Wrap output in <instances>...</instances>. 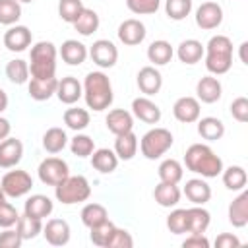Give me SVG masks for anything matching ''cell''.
<instances>
[{
    "mask_svg": "<svg viewBox=\"0 0 248 248\" xmlns=\"http://www.w3.org/2000/svg\"><path fill=\"white\" fill-rule=\"evenodd\" d=\"M198 134L207 141H217L225 136V124L215 116H203L198 118Z\"/></svg>",
    "mask_w": 248,
    "mask_h": 248,
    "instance_id": "f546056e",
    "label": "cell"
},
{
    "mask_svg": "<svg viewBox=\"0 0 248 248\" xmlns=\"http://www.w3.org/2000/svg\"><path fill=\"white\" fill-rule=\"evenodd\" d=\"M89 112L85 108H79V107H72V108H66L64 112V124L70 128V130H76V132H81L89 126Z\"/></svg>",
    "mask_w": 248,
    "mask_h": 248,
    "instance_id": "f35d334b",
    "label": "cell"
},
{
    "mask_svg": "<svg viewBox=\"0 0 248 248\" xmlns=\"http://www.w3.org/2000/svg\"><path fill=\"white\" fill-rule=\"evenodd\" d=\"M203 52H205V48H203V45H202L198 39H186V41H182V43L178 45V48H176L178 60H180L182 64H188V66L200 62V60L203 58Z\"/></svg>",
    "mask_w": 248,
    "mask_h": 248,
    "instance_id": "484cf974",
    "label": "cell"
},
{
    "mask_svg": "<svg viewBox=\"0 0 248 248\" xmlns=\"http://www.w3.org/2000/svg\"><path fill=\"white\" fill-rule=\"evenodd\" d=\"M54 196L64 205H74V203L87 202L89 196H91L89 180L81 174H76V176L68 174L60 184L54 186Z\"/></svg>",
    "mask_w": 248,
    "mask_h": 248,
    "instance_id": "5b68a950",
    "label": "cell"
},
{
    "mask_svg": "<svg viewBox=\"0 0 248 248\" xmlns=\"http://www.w3.org/2000/svg\"><path fill=\"white\" fill-rule=\"evenodd\" d=\"M89 56H91V60L99 68L107 70V68H112L116 64V60H118V48L108 39H97L91 45V48H89Z\"/></svg>",
    "mask_w": 248,
    "mask_h": 248,
    "instance_id": "9c48e42d",
    "label": "cell"
},
{
    "mask_svg": "<svg viewBox=\"0 0 248 248\" xmlns=\"http://www.w3.org/2000/svg\"><path fill=\"white\" fill-rule=\"evenodd\" d=\"M157 172H159L161 182H170V184H178L184 176V169L176 159H165L159 165Z\"/></svg>",
    "mask_w": 248,
    "mask_h": 248,
    "instance_id": "8d00e7d4",
    "label": "cell"
},
{
    "mask_svg": "<svg viewBox=\"0 0 248 248\" xmlns=\"http://www.w3.org/2000/svg\"><path fill=\"white\" fill-rule=\"evenodd\" d=\"M165 12L170 19L182 21L192 12V0H167L165 2Z\"/></svg>",
    "mask_w": 248,
    "mask_h": 248,
    "instance_id": "ee69618b",
    "label": "cell"
},
{
    "mask_svg": "<svg viewBox=\"0 0 248 248\" xmlns=\"http://www.w3.org/2000/svg\"><path fill=\"white\" fill-rule=\"evenodd\" d=\"M205 68L213 76H223L232 66V41L227 35H213L203 46Z\"/></svg>",
    "mask_w": 248,
    "mask_h": 248,
    "instance_id": "3957f363",
    "label": "cell"
},
{
    "mask_svg": "<svg viewBox=\"0 0 248 248\" xmlns=\"http://www.w3.org/2000/svg\"><path fill=\"white\" fill-rule=\"evenodd\" d=\"M68 143V136L62 128L52 126L43 134V147L48 153H60Z\"/></svg>",
    "mask_w": 248,
    "mask_h": 248,
    "instance_id": "e575fe53",
    "label": "cell"
},
{
    "mask_svg": "<svg viewBox=\"0 0 248 248\" xmlns=\"http://www.w3.org/2000/svg\"><path fill=\"white\" fill-rule=\"evenodd\" d=\"M229 223L234 229H242L248 225V192L240 190V194L229 205Z\"/></svg>",
    "mask_w": 248,
    "mask_h": 248,
    "instance_id": "44dd1931",
    "label": "cell"
},
{
    "mask_svg": "<svg viewBox=\"0 0 248 248\" xmlns=\"http://www.w3.org/2000/svg\"><path fill=\"white\" fill-rule=\"evenodd\" d=\"M221 176H223V184L227 190H232V192H240L244 190L246 182H248V174L244 170V167L240 165H231L227 169L221 170Z\"/></svg>",
    "mask_w": 248,
    "mask_h": 248,
    "instance_id": "1f68e13d",
    "label": "cell"
},
{
    "mask_svg": "<svg viewBox=\"0 0 248 248\" xmlns=\"http://www.w3.org/2000/svg\"><path fill=\"white\" fill-rule=\"evenodd\" d=\"M56 85H58V79L56 78H50V79H37V78H31L29 79V97L33 101H48L54 93H56Z\"/></svg>",
    "mask_w": 248,
    "mask_h": 248,
    "instance_id": "4316f807",
    "label": "cell"
},
{
    "mask_svg": "<svg viewBox=\"0 0 248 248\" xmlns=\"http://www.w3.org/2000/svg\"><path fill=\"white\" fill-rule=\"evenodd\" d=\"M8 108V95H6V91L0 87V112H4Z\"/></svg>",
    "mask_w": 248,
    "mask_h": 248,
    "instance_id": "9f6ffc18",
    "label": "cell"
},
{
    "mask_svg": "<svg viewBox=\"0 0 248 248\" xmlns=\"http://www.w3.org/2000/svg\"><path fill=\"white\" fill-rule=\"evenodd\" d=\"M114 229H116V225H114L110 219H107V221H103V223H99V225H95V227L89 229V231H91V232H89V238H91V242H93L95 246L105 248L107 242H108V238L112 236Z\"/></svg>",
    "mask_w": 248,
    "mask_h": 248,
    "instance_id": "60d3db41",
    "label": "cell"
},
{
    "mask_svg": "<svg viewBox=\"0 0 248 248\" xmlns=\"http://www.w3.org/2000/svg\"><path fill=\"white\" fill-rule=\"evenodd\" d=\"M200 112H202L200 101H198L196 97H190V95L176 99L174 105H172V114H174V118H176L178 122H182V124H192V122H196V120L200 118Z\"/></svg>",
    "mask_w": 248,
    "mask_h": 248,
    "instance_id": "8fae6325",
    "label": "cell"
},
{
    "mask_svg": "<svg viewBox=\"0 0 248 248\" xmlns=\"http://www.w3.org/2000/svg\"><path fill=\"white\" fill-rule=\"evenodd\" d=\"M83 99L87 108L101 112L112 105V85L105 72H89L83 79Z\"/></svg>",
    "mask_w": 248,
    "mask_h": 248,
    "instance_id": "7a4b0ae2",
    "label": "cell"
},
{
    "mask_svg": "<svg viewBox=\"0 0 248 248\" xmlns=\"http://www.w3.org/2000/svg\"><path fill=\"white\" fill-rule=\"evenodd\" d=\"M60 103L64 105H74L78 103L81 97H83V85L78 81V78L74 76H66L62 79H58V85H56V93Z\"/></svg>",
    "mask_w": 248,
    "mask_h": 248,
    "instance_id": "2e32d148",
    "label": "cell"
},
{
    "mask_svg": "<svg viewBox=\"0 0 248 248\" xmlns=\"http://www.w3.org/2000/svg\"><path fill=\"white\" fill-rule=\"evenodd\" d=\"M172 141H174V138L167 128H151L143 134V138L140 141V149L145 159L155 161V159L163 157L172 147Z\"/></svg>",
    "mask_w": 248,
    "mask_h": 248,
    "instance_id": "8992f818",
    "label": "cell"
},
{
    "mask_svg": "<svg viewBox=\"0 0 248 248\" xmlns=\"http://www.w3.org/2000/svg\"><path fill=\"white\" fill-rule=\"evenodd\" d=\"M238 246H240L238 236H234L231 232H221L215 238V248H238Z\"/></svg>",
    "mask_w": 248,
    "mask_h": 248,
    "instance_id": "f5cc1de1",
    "label": "cell"
},
{
    "mask_svg": "<svg viewBox=\"0 0 248 248\" xmlns=\"http://www.w3.org/2000/svg\"><path fill=\"white\" fill-rule=\"evenodd\" d=\"M116 33H118L120 43L128 45V46H136V45H140V43L145 39V35H147L145 25H143L140 19H136V17L124 19V21L118 25V31H116Z\"/></svg>",
    "mask_w": 248,
    "mask_h": 248,
    "instance_id": "7c38bea8",
    "label": "cell"
},
{
    "mask_svg": "<svg viewBox=\"0 0 248 248\" xmlns=\"http://www.w3.org/2000/svg\"><path fill=\"white\" fill-rule=\"evenodd\" d=\"M132 114L145 124H157L161 120V108L149 97H136L132 101Z\"/></svg>",
    "mask_w": 248,
    "mask_h": 248,
    "instance_id": "d6986e66",
    "label": "cell"
},
{
    "mask_svg": "<svg viewBox=\"0 0 248 248\" xmlns=\"http://www.w3.org/2000/svg\"><path fill=\"white\" fill-rule=\"evenodd\" d=\"M180 196H182L180 188L170 182H159L153 190V198L161 207H174L180 202Z\"/></svg>",
    "mask_w": 248,
    "mask_h": 248,
    "instance_id": "83f0119b",
    "label": "cell"
},
{
    "mask_svg": "<svg viewBox=\"0 0 248 248\" xmlns=\"http://www.w3.org/2000/svg\"><path fill=\"white\" fill-rule=\"evenodd\" d=\"M83 2L81 0H60L58 2V16L62 21L66 23H74L78 19V16L83 10Z\"/></svg>",
    "mask_w": 248,
    "mask_h": 248,
    "instance_id": "7bdbcfd3",
    "label": "cell"
},
{
    "mask_svg": "<svg viewBox=\"0 0 248 248\" xmlns=\"http://www.w3.org/2000/svg\"><path fill=\"white\" fill-rule=\"evenodd\" d=\"M91 165L95 170H99L101 174H110L112 170H116L118 167V157L114 153V149H108V147H101V149H95L91 153Z\"/></svg>",
    "mask_w": 248,
    "mask_h": 248,
    "instance_id": "d4e9b609",
    "label": "cell"
},
{
    "mask_svg": "<svg viewBox=\"0 0 248 248\" xmlns=\"http://www.w3.org/2000/svg\"><path fill=\"white\" fill-rule=\"evenodd\" d=\"M21 17V4L17 0H0V23L16 25Z\"/></svg>",
    "mask_w": 248,
    "mask_h": 248,
    "instance_id": "b9f144b4",
    "label": "cell"
},
{
    "mask_svg": "<svg viewBox=\"0 0 248 248\" xmlns=\"http://www.w3.org/2000/svg\"><path fill=\"white\" fill-rule=\"evenodd\" d=\"M174 54V48L169 41L165 39H159V41H153L149 46H147V58L153 66H165L170 62Z\"/></svg>",
    "mask_w": 248,
    "mask_h": 248,
    "instance_id": "f1b7e54d",
    "label": "cell"
},
{
    "mask_svg": "<svg viewBox=\"0 0 248 248\" xmlns=\"http://www.w3.org/2000/svg\"><path fill=\"white\" fill-rule=\"evenodd\" d=\"M6 78L16 83V85H23L29 81V64L21 58H16V60H10L6 64Z\"/></svg>",
    "mask_w": 248,
    "mask_h": 248,
    "instance_id": "74e56055",
    "label": "cell"
},
{
    "mask_svg": "<svg viewBox=\"0 0 248 248\" xmlns=\"http://www.w3.org/2000/svg\"><path fill=\"white\" fill-rule=\"evenodd\" d=\"M184 165L190 172L202 174L203 178H215L223 170L221 157L205 143H192L184 153Z\"/></svg>",
    "mask_w": 248,
    "mask_h": 248,
    "instance_id": "6da1fadb",
    "label": "cell"
},
{
    "mask_svg": "<svg viewBox=\"0 0 248 248\" xmlns=\"http://www.w3.org/2000/svg\"><path fill=\"white\" fill-rule=\"evenodd\" d=\"M6 200V194H4V190H2V186H0V202H4Z\"/></svg>",
    "mask_w": 248,
    "mask_h": 248,
    "instance_id": "680465c9",
    "label": "cell"
},
{
    "mask_svg": "<svg viewBox=\"0 0 248 248\" xmlns=\"http://www.w3.org/2000/svg\"><path fill=\"white\" fill-rule=\"evenodd\" d=\"M196 25L203 31L217 29L223 23V8L217 2H203L196 10Z\"/></svg>",
    "mask_w": 248,
    "mask_h": 248,
    "instance_id": "30bf717a",
    "label": "cell"
},
{
    "mask_svg": "<svg viewBox=\"0 0 248 248\" xmlns=\"http://www.w3.org/2000/svg\"><path fill=\"white\" fill-rule=\"evenodd\" d=\"M184 196L194 205H203L211 200V186L203 178H190V180H186Z\"/></svg>",
    "mask_w": 248,
    "mask_h": 248,
    "instance_id": "603a6c76",
    "label": "cell"
},
{
    "mask_svg": "<svg viewBox=\"0 0 248 248\" xmlns=\"http://www.w3.org/2000/svg\"><path fill=\"white\" fill-rule=\"evenodd\" d=\"M132 246H134L132 234H130L126 229H118V227H116L105 248H132Z\"/></svg>",
    "mask_w": 248,
    "mask_h": 248,
    "instance_id": "c3c4849f",
    "label": "cell"
},
{
    "mask_svg": "<svg viewBox=\"0 0 248 248\" xmlns=\"http://www.w3.org/2000/svg\"><path fill=\"white\" fill-rule=\"evenodd\" d=\"M37 174H39V180L43 184L56 186L70 174V167L60 157H46V159L41 161V165L37 169Z\"/></svg>",
    "mask_w": 248,
    "mask_h": 248,
    "instance_id": "ba28073f",
    "label": "cell"
},
{
    "mask_svg": "<svg viewBox=\"0 0 248 248\" xmlns=\"http://www.w3.org/2000/svg\"><path fill=\"white\" fill-rule=\"evenodd\" d=\"M138 87L145 97L157 95L163 87V76L155 66H143L138 72Z\"/></svg>",
    "mask_w": 248,
    "mask_h": 248,
    "instance_id": "9a60e30c",
    "label": "cell"
},
{
    "mask_svg": "<svg viewBox=\"0 0 248 248\" xmlns=\"http://www.w3.org/2000/svg\"><path fill=\"white\" fill-rule=\"evenodd\" d=\"M17 219H19L17 209L6 200L0 202V227L2 229H10V227H14L17 223Z\"/></svg>",
    "mask_w": 248,
    "mask_h": 248,
    "instance_id": "681fc988",
    "label": "cell"
},
{
    "mask_svg": "<svg viewBox=\"0 0 248 248\" xmlns=\"http://www.w3.org/2000/svg\"><path fill=\"white\" fill-rule=\"evenodd\" d=\"M126 6L132 14L149 16V14H155L159 10L161 0H126Z\"/></svg>",
    "mask_w": 248,
    "mask_h": 248,
    "instance_id": "7dc6e473",
    "label": "cell"
},
{
    "mask_svg": "<svg viewBox=\"0 0 248 248\" xmlns=\"http://www.w3.org/2000/svg\"><path fill=\"white\" fill-rule=\"evenodd\" d=\"M246 46H248V43L244 41L240 45V60H242V64H248V60H246Z\"/></svg>",
    "mask_w": 248,
    "mask_h": 248,
    "instance_id": "6f0895ef",
    "label": "cell"
},
{
    "mask_svg": "<svg viewBox=\"0 0 248 248\" xmlns=\"http://www.w3.org/2000/svg\"><path fill=\"white\" fill-rule=\"evenodd\" d=\"M10 132H12V124H10V120L4 118V116H0V141L6 140V138L10 136Z\"/></svg>",
    "mask_w": 248,
    "mask_h": 248,
    "instance_id": "11a10c76",
    "label": "cell"
},
{
    "mask_svg": "<svg viewBox=\"0 0 248 248\" xmlns=\"http://www.w3.org/2000/svg\"><path fill=\"white\" fill-rule=\"evenodd\" d=\"M56 46L50 41H39L31 46V64L29 74L37 79L56 78Z\"/></svg>",
    "mask_w": 248,
    "mask_h": 248,
    "instance_id": "277c9868",
    "label": "cell"
},
{
    "mask_svg": "<svg viewBox=\"0 0 248 248\" xmlns=\"http://www.w3.org/2000/svg\"><path fill=\"white\" fill-rule=\"evenodd\" d=\"M43 234L50 246H66L70 242V225L64 219H50L43 227Z\"/></svg>",
    "mask_w": 248,
    "mask_h": 248,
    "instance_id": "5bb4252c",
    "label": "cell"
},
{
    "mask_svg": "<svg viewBox=\"0 0 248 248\" xmlns=\"http://www.w3.org/2000/svg\"><path fill=\"white\" fill-rule=\"evenodd\" d=\"M138 145H140L138 143V136L134 132H126V134L116 136V140H114V153H116L118 159L130 161L138 153Z\"/></svg>",
    "mask_w": 248,
    "mask_h": 248,
    "instance_id": "4dcf8cb0",
    "label": "cell"
},
{
    "mask_svg": "<svg viewBox=\"0 0 248 248\" xmlns=\"http://www.w3.org/2000/svg\"><path fill=\"white\" fill-rule=\"evenodd\" d=\"M99 14L95 12V10H91V8H83L81 10V14L78 16V19L72 23L74 25V29L79 33V35H83V37H89V35H93L97 29H99Z\"/></svg>",
    "mask_w": 248,
    "mask_h": 248,
    "instance_id": "d6a6232c",
    "label": "cell"
},
{
    "mask_svg": "<svg viewBox=\"0 0 248 248\" xmlns=\"http://www.w3.org/2000/svg\"><path fill=\"white\" fill-rule=\"evenodd\" d=\"M87 54H89L87 46H85L83 43L76 41V39H68V41H64L62 46H60V56H62V60H64L66 64H70V66H79V64H83L85 58H87Z\"/></svg>",
    "mask_w": 248,
    "mask_h": 248,
    "instance_id": "cb8c5ba5",
    "label": "cell"
},
{
    "mask_svg": "<svg viewBox=\"0 0 248 248\" xmlns=\"http://www.w3.org/2000/svg\"><path fill=\"white\" fill-rule=\"evenodd\" d=\"M6 198H21L25 194L31 192L33 188V178L27 170H8L4 176H2V182H0Z\"/></svg>",
    "mask_w": 248,
    "mask_h": 248,
    "instance_id": "52a82bcc",
    "label": "cell"
},
{
    "mask_svg": "<svg viewBox=\"0 0 248 248\" xmlns=\"http://www.w3.org/2000/svg\"><path fill=\"white\" fill-rule=\"evenodd\" d=\"M70 149H72V153L76 157H81L83 159V157H89L95 151V141H93V138H89L85 134H78L76 138H72Z\"/></svg>",
    "mask_w": 248,
    "mask_h": 248,
    "instance_id": "f6af8a7d",
    "label": "cell"
},
{
    "mask_svg": "<svg viewBox=\"0 0 248 248\" xmlns=\"http://www.w3.org/2000/svg\"><path fill=\"white\" fill-rule=\"evenodd\" d=\"M184 248H209V240L205 238V234H198V232H190V236L182 242Z\"/></svg>",
    "mask_w": 248,
    "mask_h": 248,
    "instance_id": "db71d44e",
    "label": "cell"
},
{
    "mask_svg": "<svg viewBox=\"0 0 248 248\" xmlns=\"http://www.w3.org/2000/svg\"><path fill=\"white\" fill-rule=\"evenodd\" d=\"M196 93H198V101L213 105L221 99L223 95V85L215 76H203L198 83H196Z\"/></svg>",
    "mask_w": 248,
    "mask_h": 248,
    "instance_id": "ac0fdd59",
    "label": "cell"
},
{
    "mask_svg": "<svg viewBox=\"0 0 248 248\" xmlns=\"http://www.w3.org/2000/svg\"><path fill=\"white\" fill-rule=\"evenodd\" d=\"M79 217H81V223H83L87 229H91V227H95V225L107 221V219H108V211H107L105 205L93 202V203H85V205H83Z\"/></svg>",
    "mask_w": 248,
    "mask_h": 248,
    "instance_id": "d590c367",
    "label": "cell"
},
{
    "mask_svg": "<svg viewBox=\"0 0 248 248\" xmlns=\"http://www.w3.org/2000/svg\"><path fill=\"white\" fill-rule=\"evenodd\" d=\"M105 122H107L108 132H112L114 136H120V134L134 130V116H132V112H128L124 108H112L107 114Z\"/></svg>",
    "mask_w": 248,
    "mask_h": 248,
    "instance_id": "7402d4cb",
    "label": "cell"
},
{
    "mask_svg": "<svg viewBox=\"0 0 248 248\" xmlns=\"http://www.w3.org/2000/svg\"><path fill=\"white\" fill-rule=\"evenodd\" d=\"M16 229H17V232L23 240H31L39 232H43V223H41V219H35V217H29V215L23 213V215H19V219L16 223Z\"/></svg>",
    "mask_w": 248,
    "mask_h": 248,
    "instance_id": "ab89813d",
    "label": "cell"
},
{
    "mask_svg": "<svg viewBox=\"0 0 248 248\" xmlns=\"http://www.w3.org/2000/svg\"><path fill=\"white\" fill-rule=\"evenodd\" d=\"M31 41H33V35L25 25H10V29L4 33V46L12 52L27 50Z\"/></svg>",
    "mask_w": 248,
    "mask_h": 248,
    "instance_id": "4fadbf2b",
    "label": "cell"
},
{
    "mask_svg": "<svg viewBox=\"0 0 248 248\" xmlns=\"http://www.w3.org/2000/svg\"><path fill=\"white\" fill-rule=\"evenodd\" d=\"M23 157V143L17 138H6L0 141V167L14 169Z\"/></svg>",
    "mask_w": 248,
    "mask_h": 248,
    "instance_id": "e0dca14e",
    "label": "cell"
},
{
    "mask_svg": "<svg viewBox=\"0 0 248 248\" xmlns=\"http://www.w3.org/2000/svg\"><path fill=\"white\" fill-rule=\"evenodd\" d=\"M17 2H19V4H21V2H25V4H27V2H33V0H17Z\"/></svg>",
    "mask_w": 248,
    "mask_h": 248,
    "instance_id": "91938a15",
    "label": "cell"
},
{
    "mask_svg": "<svg viewBox=\"0 0 248 248\" xmlns=\"http://www.w3.org/2000/svg\"><path fill=\"white\" fill-rule=\"evenodd\" d=\"M167 227L172 234H184L188 232V211L186 209H174L167 217Z\"/></svg>",
    "mask_w": 248,
    "mask_h": 248,
    "instance_id": "bcb514c9",
    "label": "cell"
},
{
    "mask_svg": "<svg viewBox=\"0 0 248 248\" xmlns=\"http://www.w3.org/2000/svg\"><path fill=\"white\" fill-rule=\"evenodd\" d=\"M231 114L236 122L244 124L248 122V99L246 97H236L232 103H231Z\"/></svg>",
    "mask_w": 248,
    "mask_h": 248,
    "instance_id": "f907efd6",
    "label": "cell"
},
{
    "mask_svg": "<svg viewBox=\"0 0 248 248\" xmlns=\"http://www.w3.org/2000/svg\"><path fill=\"white\" fill-rule=\"evenodd\" d=\"M23 242V238L19 236L17 229L14 231L12 227L6 229L4 232H0V248H19Z\"/></svg>",
    "mask_w": 248,
    "mask_h": 248,
    "instance_id": "816d5d0a",
    "label": "cell"
},
{
    "mask_svg": "<svg viewBox=\"0 0 248 248\" xmlns=\"http://www.w3.org/2000/svg\"><path fill=\"white\" fill-rule=\"evenodd\" d=\"M54 209V203L48 196L45 194H33L25 200V205H23V213L29 215V217H35V219H45L52 213Z\"/></svg>",
    "mask_w": 248,
    "mask_h": 248,
    "instance_id": "ffe728a7",
    "label": "cell"
},
{
    "mask_svg": "<svg viewBox=\"0 0 248 248\" xmlns=\"http://www.w3.org/2000/svg\"><path fill=\"white\" fill-rule=\"evenodd\" d=\"M188 232H198L203 234L211 223V215L207 209H203L202 205H194L188 207Z\"/></svg>",
    "mask_w": 248,
    "mask_h": 248,
    "instance_id": "836d02e7",
    "label": "cell"
}]
</instances>
